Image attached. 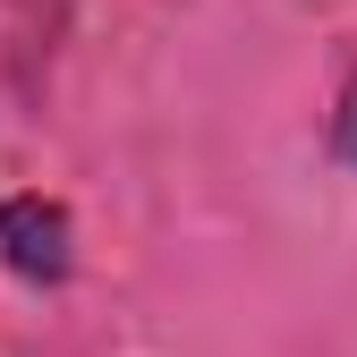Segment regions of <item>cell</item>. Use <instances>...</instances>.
<instances>
[{"label": "cell", "instance_id": "1", "mask_svg": "<svg viewBox=\"0 0 357 357\" xmlns=\"http://www.w3.org/2000/svg\"><path fill=\"white\" fill-rule=\"evenodd\" d=\"M0 255L26 281H68V213L43 196H0Z\"/></svg>", "mask_w": 357, "mask_h": 357}]
</instances>
